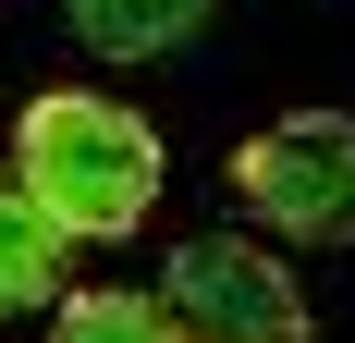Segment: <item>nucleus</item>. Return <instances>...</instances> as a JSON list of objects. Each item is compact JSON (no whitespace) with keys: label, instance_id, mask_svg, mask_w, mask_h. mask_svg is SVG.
Instances as JSON below:
<instances>
[{"label":"nucleus","instance_id":"nucleus-1","mask_svg":"<svg viewBox=\"0 0 355 343\" xmlns=\"http://www.w3.org/2000/svg\"><path fill=\"white\" fill-rule=\"evenodd\" d=\"M12 172L37 184V208L62 221L73 245H110L135 233L147 208H159V123H135L123 99H98V86H37L25 110H12Z\"/></svg>","mask_w":355,"mask_h":343},{"label":"nucleus","instance_id":"nucleus-2","mask_svg":"<svg viewBox=\"0 0 355 343\" xmlns=\"http://www.w3.org/2000/svg\"><path fill=\"white\" fill-rule=\"evenodd\" d=\"M233 196H245V221H270L294 245H355V123L343 110L257 123L233 147Z\"/></svg>","mask_w":355,"mask_h":343},{"label":"nucleus","instance_id":"nucleus-3","mask_svg":"<svg viewBox=\"0 0 355 343\" xmlns=\"http://www.w3.org/2000/svg\"><path fill=\"white\" fill-rule=\"evenodd\" d=\"M159 319H172V343H306V294H294V270L270 258V245H245V233L172 245Z\"/></svg>","mask_w":355,"mask_h":343},{"label":"nucleus","instance_id":"nucleus-4","mask_svg":"<svg viewBox=\"0 0 355 343\" xmlns=\"http://www.w3.org/2000/svg\"><path fill=\"white\" fill-rule=\"evenodd\" d=\"M62 258H73V233L37 208V184L12 160H0V319H62L73 294H62Z\"/></svg>","mask_w":355,"mask_h":343},{"label":"nucleus","instance_id":"nucleus-5","mask_svg":"<svg viewBox=\"0 0 355 343\" xmlns=\"http://www.w3.org/2000/svg\"><path fill=\"white\" fill-rule=\"evenodd\" d=\"M62 12H73V37L98 62H159V49H184L209 25V0H62Z\"/></svg>","mask_w":355,"mask_h":343},{"label":"nucleus","instance_id":"nucleus-6","mask_svg":"<svg viewBox=\"0 0 355 343\" xmlns=\"http://www.w3.org/2000/svg\"><path fill=\"white\" fill-rule=\"evenodd\" d=\"M49 343H172V319H159V294H73Z\"/></svg>","mask_w":355,"mask_h":343}]
</instances>
